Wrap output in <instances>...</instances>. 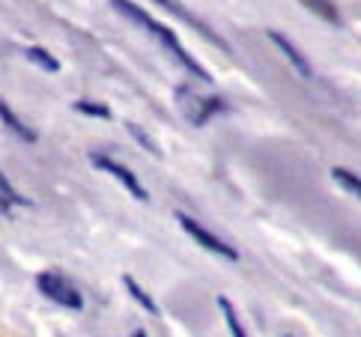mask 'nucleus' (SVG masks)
Instances as JSON below:
<instances>
[{
  "label": "nucleus",
  "mask_w": 361,
  "mask_h": 337,
  "mask_svg": "<svg viewBox=\"0 0 361 337\" xmlns=\"http://www.w3.org/2000/svg\"><path fill=\"white\" fill-rule=\"evenodd\" d=\"M111 6H117L120 16H126L132 24H137V27H144L149 36H156L159 42H161V45L173 54V60H176V63H183V66H185L191 75H195V78H200V81H209V72H206V69L200 66V63H197V60L191 57L188 51L183 48V42H179L176 33H173L171 27H164V24H159L156 18H149L144 9L132 4V0H111Z\"/></svg>",
  "instance_id": "nucleus-1"
},
{
  "label": "nucleus",
  "mask_w": 361,
  "mask_h": 337,
  "mask_svg": "<svg viewBox=\"0 0 361 337\" xmlns=\"http://www.w3.org/2000/svg\"><path fill=\"white\" fill-rule=\"evenodd\" d=\"M0 120H4V125H6L16 137H21L24 144H36V132H33L30 125L21 123V116H16V111H12L4 99H0Z\"/></svg>",
  "instance_id": "nucleus-8"
},
{
  "label": "nucleus",
  "mask_w": 361,
  "mask_h": 337,
  "mask_svg": "<svg viewBox=\"0 0 361 337\" xmlns=\"http://www.w3.org/2000/svg\"><path fill=\"white\" fill-rule=\"evenodd\" d=\"M75 111L87 116H99V120H111V108L99 105V102H75Z\"/></svg>",
  "instance_id": "nucleus-15"
},
{
  "label": "nucleus",
  "mask_w": 361,
  "mask_h": 337,
  "mask_svg": "<svg viewBox=\"0 0 361 337\" xmlns=\"http://www.w3.org/2000/svg\"><path fill=\"white\" fill-rule=\"evenodd\" d=\"M266 36H269V42L278 45L281 54L290 60V66H293L295 72H299V75L305 78V81H311V78H314V69H311V63H307V60L302 57V51L295 48V45H293V42H290V39L283 36V33H278V30H266Z\"/></svg>",
  "instance_id": "nucleus-6"
},
{
  "label": "nucleus",
  "mask_w": 361,
  "mask_h": 337,
  "mask_svg": "<svg viewBox=\"0 0 361 337\" xmlns=\"http://www.w3.org/2000/svg\"><path fill=\"white\" fill-rule=\"evenodd\" d=\"M93 167H99V171L102 173H108V176H114V179H117V183L128 191V194H132V197H137L140 203H147L149 200V191L144 188V185H140V179L132 173V171H128V167L126 164H120V161H114V159H108V155H102V152H96L93 155Z\"/></svg>",
  "instance_id": "nucleus-5"
},
{
  "label": "nucleus",
  "mask_w": 361,
  "mask_h": 337,
  "mask_svg": "<svg viewBox=\"0 0 361 337\" xmlns=\"http://www.w3.org/2000/svg\"><path fill=\"white\" fill-rule=\"evenodd\" d=\"M36 287H39V293L48 302H54V305L66 307V310H81L84 307V295L78 293V287H75L69 278L57 275V271H39V275H36Z\"/></svg>",
  "instance_id": "nucleus-2"
},
{
  "label": "nucleus",
  "mask_w": 361,
  "mask_h": 337,
  "mask_svg": "<svg viewBox=\"0 0 361 337\" xmlns=\"http://www.w3.org/2000/svg\"><path fill=\"white\" fill-rule=\"evenodd\" d=\"M176 221H179V227H183L191 239H195L200 248H206L209 254H215V257H221V260H230V263H236L239 260V251L236 248H230V245L224 242V239H218L215 233H209L203 224H197L191 215H185V212H176Z\"/></svg>",
  "instance_id": "nucleus-4"
},
{
  "label": "nucleus",
  "mask_w": 361,
  "mask_h": 337,
  "mask_svg": "<svg viewBox=\"0 0 361 337\" xmlns=\"http://www.w3.org/2000/svg\"><path fill=\"white\" fill-rule=\"evenodd\" d=\"M24 54H27V60L33 63V66H42L45 72H60V63L48 54L45 48H39V45H30V48H24Z\"/></svg>",
  "instance_id": "nucleus-12"
},
{
  "label": "nucleus",
  "mask_w": 361,
  "mask_h": 337,
  "mask_svg": "<svg viewBox=\"0 0 361 337\" xmlns=\"http://www.w3.org/2000/svg\"><path fill=\"white\" fill-rule=\"evenodd\" d=\"M123 287L128 290V295H132V299L140 305V307H144L147 310V314H152V317H159V305L156 302H152V295L144 290V287H140V283L132 278V275H123Z\"/></svg>",
  "instance_id": "nucleus-9"
},
{
  "label": "nucleus",
  "mask_w": 361,
  "mask_h": 337,
  "mask_svg": "<svg viewBox=\"0 0 361 337\" xmlns=\"http://www.w3.org/2000/svg\"><path fill=\"white\" fill-rule=\"evenodd\" d=\"M305 9H311L317 18L329 21V24H341V12L334 6V0H299Z\"/></svg>",
  "instance_id": "nucleus-10"
},
{
  "label": "nucleus",
  "mask_w": 361,
  "mask_h": 337,
  "mask_svg": "<svg viewBox=\"0 0 361 337\" xmlns=\"http://www.w3.org/2000/svg\"><path fill=\"white\" fill-rule=\"evenodd\" d=\"M128 135H132V137H137V140H140V147H144L149 155H161V152H159V147L152 144V137H149V135H147V132H144V128H140V125L128 123Z\"/></svg>",
  "instance_id": "nucleus-16"
},
{
  "label": "nucleus",
  "mask_w": 361,
  "mask_h": 337,
  "mask_svg": "<svg viewBox=\"0 0 361 337\" xmlns=\"http://www.w3.org/2000/svg\"><path fill=\"white\" fill-rule=\"evenodd\" d=\"M218 307H221V314H224V322H227L230 334H233V337H248V334H245V329H242V322H239L236 307L230 305V302L224 299V295H218Z\"/></svg>",
  "instance_id": "nucleus-13"
},
{
  "label": "nucleus",
  "mask_w": 361,
  "mask_h": 337,
  "mask_svg": "<svg viewBox=\"0 0 361 337\" xmlns=\"http://www.w3.org/2000/svg\"><path fill=\"white\" fill-rule=\"evenodd\" d=\"M156 4H159V6H164L167 12H173V16H176V18H183L185 24H191V27H195L197 33H203V36H206V39H209V42H212V45H218V48H224V51H227V42H221V39H218V36H215V33H212L209 27H206V24H200V21L195 18V16H191V12H188V9H183V6H179V4H176V0H156Z\"/></svg>",
  "instance_id": "nucleus-7"
},
{
  "label": "nucleus",
  "mask_w": 361,
  "mask_h": 337,
  "mask_svg": "<svg viewBox=\"0 0 361 337\" xmlns=\"http://www.w3.org/2000/svg\"><path fill=\"white\" fill-rule=\"evenodd\" d=\"M331 176H334V183H338L341 188H346V191H350L355 200H361V179H358L355 173L343 171V167H334V171H331Z\"/></svg>",
  "instance_id": "nucleus-14"
},
{
  "label": "nucleus",
  "mask_w": 361,
  "mask_h": 337,
  "mask_svg": "<svg viewBox=\"0 0 361 337\" xmlns=\"http://www.w3.org/2000/svg\"><path fill=\"white\" fill-rule=\"evenodd\" d=\"M176 99H179V111L185 114V120H188L191 125H206L215 114L227 111L224 99H218V96H197L191 87H183V90H179Z\"/></svg>",
  "instance_id": "nucleus-3"
},
{
  "label": "nucleus",
  "mask_w": 361,
  "mask_h": 337,
  "mask_svg": "<svg viewBox=\"0 0 361 337\" xmlns=\"http://www.w3.org/2000/svg\"><path fill=\"white\" fill-rule=\"evenodd\" d=\"M30 200L27 197H21V194L9 185V179L4 176V171H0V212H12V206H27Z\"/></svg>",
  "instance_id": "nucleus-11"
},
{
  "label": "nucleus",
  "mask_w": 361,
  "mask_h": 337,
  "mask_svg": "<svg viewBox=\"0 0 361 337\" xmlns=\"http://www.w3.org/2000/svg\"><path fill=\"white\" fill-rule=\"evenodd\" d=\"M135 337H149V334H147L144 329H137V331H135Z\"/></svg>",
  "instance_id": "nucleus-17"
}]
</instances>
